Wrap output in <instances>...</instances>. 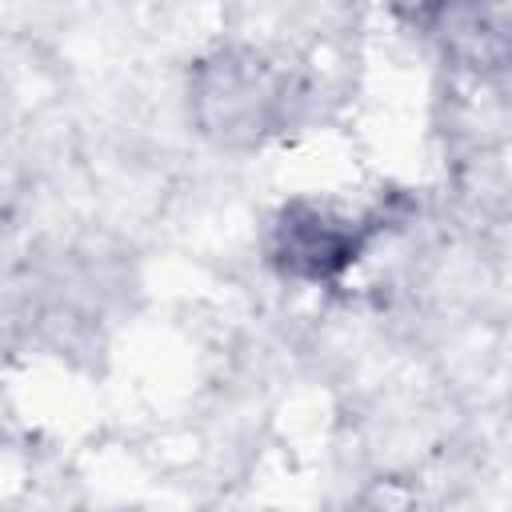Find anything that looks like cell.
<instances>
[{
	"label": "cell",
	"mask_w": 512,
	"mask_h": 512,
	"mask_svg": "<svg viewBox=\"0 0 512 512\" xmlns=\"http://www.w3.org/2000/svg\"><path fill=\"white\" fill-rule=\"evenodd\" d=\"M304 100L300 80L252 44H224L196 60L188 112L200 136L220 148H256L280 136Z\"/></svg>",
	"instance_id": "obj_1"
},
{
	"label": "cell",
	"mask_w": 512,
	"mask_h": 512,
	"mask_svg": "<svg viewBox=\"0 0 512 512\" xmlns=\"http://www.w3.org/2000/svg\"><path fill=\"white\" fill-rule=\"evenodd\" d=\"M372 228L320 200H288L268 232V260L280 276L300 284L340 280L364 252Z\"/></svg>",
	"instance_id": "obj_2"
}]
</instances>
